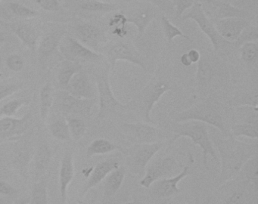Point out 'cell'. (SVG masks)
I'll use <instances>...</instances> for the list:
<instances>
[{"label":"cell","instance_id":"obj_42","mask_svg":"<svg viewBox=\"0 0 258 204\" xmlns=\"http://www.w3.org/2000/svg\"><path fill=\"white\" fill-rule=\"evenodd\" d=\"M50 160V151L46 145H43L39 149L37 156V169L43 170L47 167Z\"/></svg>","mask_w":258,"mask_h":204},{"label":"cell","instance_id":"obj_16","mask_svg":"<svg viewBox=\"0 0 258 204\" xmlns=\"http://www.w3.org/2000/svg\"><path fill=\"white\" fill-rule=\"evenodd\" d=\"M218 34L229 42L237 40L242 30L250 24L243 18H229L220 20H211Z\"/></svg>","mask_w":258,"mask_h":204},{"label":"cell","instance_id":"obj_47","mask_svg":"<svg viewBox=\"0 0 258 204\" xmlns=\"http://www.w3.org/2000/svg\"><path fill=\"white\" fill-rule=\"evenodd\" d=\"M19 90V86L16 84H7L0 86V101L13 95Z\"/></svg>","mask_w":258,"mask_h":204},{"label":"cell","instance_id":"obj_45","mask_svg":"<svg viewBox=\"0 0 258 204\" xmlns=\"http://www.w3.org/2000/svg\"><path fill=\"white\" fill-rule=\"evenodd\" d=\"M154 5L155 7L158 8L160 11H162L164 13L171 14V12H174L172 0H146Z\"/></svg>","mask_w":258,"mask_h":204},{"label":"cell","instance_id":"obj_24","mask_svg":"<svg viewBox=\"0 0 258 204\" xmlns=\"http://www.w3.org/2000/svg\"><path fill=\"white\" fill-rule=\"evenodd\" d=\"M126 167L119 166L107 176L105 184V197L110 198L114 196L121 187L126 175Z\"/></svg>","mask_w":258,"mask_h":204},{"label":"cell","instance_id":"obj_15","mask_svg":"<svg viewBox=\"0 0 258 204\" xmlns=\"http://www.w3.org/2000/svg\"><path fill=\"white\" fill-rule=\"evenodd\" d=\"M61 51L69 60L74 62L79 60L95 62L102 60L104 57L102 54L96 52L75 38L69 36L63 41L61 45Z\"/></svg>","mask_w":258,"mask_h":204},{"label":"cell","instance_id":"obj_41","mask_svg":"<svg viewBox=\"0 0 258 204\" xmlns=\"http://www.w3.org/2000/svg\"><path fill=\"white\" fill-rule=\"evenodd\" d=\"M58 45L56 37L53 36H46L40 42L39 52L43 55H48L52 53Z\"/></svg>","mask_w":258,"mask_h":204},{"label":"cell","instance_id":"obj_7","mask_svg":"<svg viewBox=\"0 0 258 204\" xmlns=\"http://www.w3.org/2000/svg\"><path fill=\"white\" fill-rule=\"evenodd\" d=\"M164 145V142H161L132 145L129 148H123L122 154H124L129 172L134 176L143 177L149 162Z\"/></svg>","mask_w":258,"mask_h":204},{"label":"cell","instance_id":"obj_44","mask_svg":"<svg viewBox=\"0 0 258 204\" xmlns=\"http://www.w3.org/2000/svg\"><path fill=\"white\" fill-rule=\"evenodd\" d=\"M7 64L11 71L19 72L23 69L25 61L22 56L17 54H13L7 57Z\"/></svg>","mask_w":258,"mask_h":204},{"label":"cell","instance_id":"obj_49","mask_svg":"<svg viewBox=\"0 0 258 204\" xmlns=\"http://www.w3.org/2000/svg\"><path fill=\"white\" fill-rule=\"evenodd\" d=\"M187 53H188V56H189L190 59H191L192 63H197V62L199 61V59H200L201 53L199 52L198 50L191 49Z\"/></svg>","mask_w":258,"mask_h":204},{"label":"cell","instance_id":"obj_4","mask_svg":"<svg viewBox=\"0 0 258 204\" xmlns=\"http://www.w3.org/2000/svg\"><path fill=\"white\" fill-rule=\"evenodd\" d=\"M170 90L171 86L167 82L153 78L126 103V111L134 113L143 122L155 125L156 122L151 118L154 106Z\"/></svg>","mask_w":258,"mask_h":204},{"label":"cell","instance_id":"obj_20","mask_svg":"<svg viewBox=\"0 0 258 204\" xmlns=\"http://www.w3.org/2000/svg\"><path fill=\"white\" fill-rule=\"evenodd\" d=\"M77 33L82 42L93 48L106 43L108 40L103 32L99 27L90 23L80 24L77 27Z\"/></svg>","mask_w":258,"mask_h":204},{"label":"cell","instance_id":"obj_34","mask_svg":"<svg viewBox=\"0 0 258 204\" xmlns=\"http://www.w3.org/2000/svg\"><path fill=\"white\" fill-rule=\"evenodd\" d=\"M126 15L123 12H118V13L114 15L109 21V26L111 27H114L113 33L117 35L120 39H123L126 35Z\"/></svg>","mask_w":258,"mask_h":204},{"label":"cell","instance_id":"obj_48","mask_svg":"<svg viewBox=\"0 0 258 204\" xmlns=\"http://www.w3.org/2000/svg\"><path fill=\"white\" fill-rule=\"evenodd\" d=\"M15 191L13 186L4 181H0V193L4 195H10Z\"/></svg>","mask_w":258,"mask_h":204},{"label":"cell","instance_id":"obj_3","mask_svg":"<svg viewBox=\"0 0 258 204\" xmlns=\"http://www.w3.org/2000/svg\"><path fill=\"white\" fill-rule=\"evenodd\" d=\"M165 129L172 134L170 144L174 143L181 137L189 138L194 145H199L203 153V164L206 169L208 168V156L218 162L216 150L210 138L208 125L200 121L188 120L185 122H170Z\"/></svg>","mask_w":258,"mask_h":204},{"label":"cell","instance_id":"obj_6","mask_svg":"<svg viewBox=\"0 0 258 204\" xmlns=\"http://www.w3.org/2000/svg\"><path fill=\"white\" fill-rule=\"evenodd\" d=\"M110 66L108 65L96 77L99 93V110L97 119H105L126 111V104H122L114 95L110 84Z\"/></svg>","mask_w":258,"mask_h":204},{"label":"cell","instance_id":"obj_40","mask_svg":"<svg viewBox=\"0 0 258 204\" xmlns=\"http://www.w3.org/2000/svg\"><path fill=\"white\" fill-rule=\"evenodd\" d=\"M195 0H172L174 8L175 18H182V15L192 7Z\"/></svg>","mask_w":258,"mask_h":204},{"label":"cell","instance_id":"obj_52","mask_svg":"<svg viewBox=\"0 0 258 204\" xmlns=\"http://www.w3.org/2000/svg\"><path fill=\"white\" fill-rule=\"evenodd\" d=\"M79 204H95L94 198H91V199H87V200L84 201V202H81V203Z\"/></svg>","mask_w":258,"mask_h":204},{"label":"cell","instance_id":"obj_19","mask_svg":"<svg viewBox=\"0 0 258 204\" xmlns=\"http://www.w3.org/2000/svg\"><path fill=\"white\" fill-rule=\"evenodd\" d=\"M31 116L28 113L21 119H16L13 116H5L0 119V141L13 139L20 135L28 128Z\"/></svg>","mask_w":258,"mask_h":204},{"label":"cell","instance_id":"obj_18","mask_svg":"<svg viewBox=\"0 0 258 204\" xmlns=\"http://www.w3.org/2000/svg\"><path fill=\"white\" fill-rule=\"evenodd\" d=\"M66 90L69 95L80 99H93L95 95L93 85L88 75L84 71H78L69 82Z\"/></svg>","mask_w":258,"mask_h":204},{"label":"cell","instance_id":"obj_11","mask_svg":"<svg viewBox=\"0 0 258 204\" xmlns=\"http://www.w3.org/2000/svg\"><path fill=\"white\" fill-rule=\"evenodd\" d=\"M202 9L211 20H220L229 18H239L250 21L253 15L248 11L232 6L222 0H203Z\"/></svg>","mask_w":258,"mask_h":204},{"label":"cell","instance_id":"obj_9","mask_svg":"<svg viewBox=\"0 0 258 204\" xmlns=\"http://www.w3.org/2000/svg\"><path fill=\"white\" fill-rule=\"evenodd\" d=\"M182 21L192 20L211 41L215 52H221L227 48H234L232 42L223 39L217 33L211 20L205 15L200 3H195L192 7L182 16Z\"/></svg>","mask_w":258,"mask_h":204},{"label":"cell","instance_id":"obj_25","mask_svg":"<svg viewBox=\"0 0 258 204\" xmlns=\"http://www.w3.org/2000/svg\"><path fill=\"white\" fill-rule=\"evenodd\" d=\"M123 152V148L105 139H96L87 148V155L89 157L99 154H108L113 151Z\"/></svg>","mask_w":258,"mask_h":204},{"label":"cell","instance_id":"obj_13","mask_svg":"<svg viewBox=\"0 0 258 204\" xmlns=\"http://www.w3.org/2000/svg\"><path fill=\"white\" fill-rule=\"evenodd\" d=\"M179 166L177 160L172 156L157 159L148 165L140 184L145 188H149L154 182L170 175Z\"/></svg>","mask_w":258,"mask_h":204},{"label":"cell","instance_id":"obj_57","mask_svg":"<svg viewBox=\"0 0 258 204\" xmlns=\"http://www.w3.org/2000/svg\"><path fill=\"white\" fill-rule=\"evenodd\" d=\"M3 142H4L3 141H0V144L3 143Z\"/></svg>","mask_w":258,"mask_h":204},{"label":"cell","instance_id":"obj_37","mask_svg":"<svg viewBox=\"0 0 258 204\" xmlns=\"http://www.w3.org/2000/svg\"><path fill=\"white\" fill-rule=\"evenodd\" d=\"M249 184H250V183L247 182V181H244V186L241 187V189H238V190L232 192L231 194L228 196V197H226L223 200L222 204H244L246 198H247V196H246V193H247L246 187L248 186Z\"/></svg>","mask_w":258,"mask_h":204},{"label":"cell","instance_id":"obj_53","mask_svg":"<svg viewBox=\"0 0 258 204\" xmlns=\"http://www.w3.org/2000/svg\"><path fill=\"white\" fill-rule=\"evenodd\" d=\"M4 41H5V35L3 32L0 31V44L3 43Z\"/></svg>","mask_w":258,"mask_h":204},{"label":"cell","instance_id":"obj_33","mask_svg":"<svg viewBox=\"0 0 258 204\" xmlns=\"http://www.w3.org/2000/svg\"><path fill=\"white\" fill-rule=\"evenodd\" d=\"M258 27L256 25L249 24L241 32L235 42H232L235 48H239L243 44L247 42H257Z\"/></svg>","mask_w":258,"mask_h":204},{"label":"cell","instance_id":"obj_38","mask_svg":"<svg viewBox=\"0 0 258 204\" xmlns=\"http://www.w3.org/2000/svg\"><path fill=\"white\" fill-rule=\"evenodd\" d=\"M9 8L13 12V14H15L16 16L21 17V18H34L38 15V13L34 9H30V8L26 7L23 5L19 4V3H10Z\"/></svg>","mask_w":258,"mask_h":204},{"label":"cell","instance_id":"obj_30","mask_svg":"<svg viewBox=\"0 0 258 204\" xmlns=\"http://www.w3.org/2000/svg\"><path fill=\"white\" fill-rule=\"evenodd\" d=\"M53 102V90L50 83H46L40 90V116L46 119Z\"/></svg>","mask_w":258,"mask_h":204},{"label":"cell","instance_id":"obj_5","mask_svg":"<svg viewBox=\"0 0 258 204\" xmlns=\"http://www.w3.org/2000/svg\"><path fill=\"white\" fill-rule=\"evenodd\" d=\"M119 126L123 137L131 145L152 144L167 140L170 143L172 139L171 133L165 128H158L144 122H123Z\"/></svg>","mask_w":258,"mask_h":204},{"label":"cell","instance_id":"obj_23","mask_svg":"<svg viewBox=\"0 0 258 204\" xmlns=\"http://www.w3.org/2000/svg\"><path fill=\"white\" fill-rule=\"evenodd\" d=\"M64 110L81 115L90 114L92 107L94 105V99H80L66 94L62 99Z\"/></svg>","mask_w":258,"mask_h":204},{"label":"cell","instance_id":"obj_56","mask_svg":"<svg viewBox=\"0 0 258 204\" xmlns=\"http://www.w3.org/2000/svg\"><path fill=\"white\" fill-rule=\"evenodd\" d=\"M194 204H204L203 202H201L200 199H196V202H195Z\"/></svg>","mask_w":258,"mask_h":204},{"label":"cell","instance_id":"obj_17","mask_svg":"<svg viewBox=\"0 0 258 204\" xmlns=\"http://www.w3.org/2000/svg\"><path fill=\"white\" fill-rule=\"evenodd\" d=\"M246 118L243 122L235 124L230 127L231 135L235 138L244 137L257 140L258 137V108L257 107L244 106Z\"/></svg>","mask_w":258,"mask_h":204},{"label":"cell","instance_id":"obj_50","mask_svg":"<svg viewBox=\"0 0 258 204\" xmlns=\"http://www.w3.org/2000/svg\"><path fill=\"white\" fill-rule=\"evenodd\" d=\"M180 61L183 66H189L192 64V62H191V59H190L189 56H188L187 52L181 56Z\"/></svg>","mask_w":258,"mask_h":204},{"label":"cell","instance_id":"obj_10","mask_svg":"<svg viewBox=\"0 0 258 204\" xmlns=\"http://www.w3.org/2000/svg\"><path fill=\"white\" fill-rule=\"evenodd\" d=\"M196 83L199 91H204L210 87V85L219 78L224 72L223 64L220 59L207 53H201L200 59L197 62Z\"/></svg>","mask_w":258,"mask_h":204},{"label":"cell","instance_id":"obj_1","mask_svg":"<svg viewBox=\"0 0 258 204\" xmlns=\"http://www.w3.org/2000/svg\"><path fill=\"white\" fill-rule=\"evenodd\" d=\"M211 142L220 154L221 169L219 175L220 185L226 184L239 174L244 165L257 155V140L253 143H246L232 135L221 138L213 131L210 134Z\"/></svg>","mask_w":258,"mask_h":204},{"label":"cell","instance_id":"obj_51","mask_svg":"<svg viewBox=\"0 0 258 204\" xmlns=\"http://www.w3.org/2000/svg\"><path fill=\"white\" fill-rule=\"evenodd\" d=\"M0 16L3 17L4 18H7L9 17L8 13H7V11L4 9L1 3H0Z\"/></svg>","mask_w":258,"mask_h":204},{"label":"cell","instance_id":"obj_43","mask_svg":"<svg viewBox=\"0 0 258 204\" xmlns=\"http://www.w3.org/2000/svg\"><path fill=\"white\" fill-rule=\"evenodd\" d=\"M25 104L24 100L14 99L3 106L0 113L6 116H13L19 108Z\"/></svg>","mask_w":258,"mask_h":204},{"label":"cell","instance_id":"obj_26","mask_svg":"<svg viewBox=\"0 0 258 204\" xmlns=\"http://www.w3.org/2000/svg\"><path fill=\"white\" fill-rule=\"evenodd\" d=\"M82 10L95 13H109L120 11V6L116 3H107L100 0H89L81 5Z\"/></svg>","mask_w":258,"mask_h":204},{"label":"cell","instance_id":"obj_36","mask_svg":"<svg viewBox=\"0 0 258 204\" xmlns=\"http://www.w3.org/2000/svg\"><path fill=\"white\" fill-rule=\"evenodd\" d=\"M67 122L70 134H72L74 139L80 140L84 135L87 130L84 121L79 118H72Z\"/></svg>","mask_w":258,"mask_h":204},{"label":"cell","instance_id":"obj_8","mask_svg":"<svg viewBox=\"0 0 258 204\" xmlns=\"http://www.w3.org/2000/svg\"><path fill=\"white\" fill-rule=\"evenodd\" d=\"M123 39L114 41L105 47L104 55L108 60L111 69L114 71L118 60H124L148 71L146 57L137 49L133 42Z\"/></svg>","mask_w":258,"mask_h":204},{"label":"cell","instance_id":"obj_21","mask_svg":"<svg viewBox=\"0 0 258 204\" xmlns=\"http://www.w3.org/2000/svg\"><path fill=\"white\" fill-rule=\"evenodd\" d=\"M74 175H75V166H74L73 156L72 152L68 151L61 160L59 171L60 193H61L62 204H66L67 202L68 187L73 180Z\"/></svg>","mask_w":258,"mask_h":204},{"label":"cell","instance_id":"obj_35","mask_svg":"<svg viewBox=\"0 0 258 204\" xmlns=\"http://www.w3.org/2000/svg\"><path fill=\"white\" fill-rule=\"evenodd\" d=\"M51 132L54 137L56 138L58 140H67L70 137V131H69L68 122L64 119H58L53 123L51 124Z\"/></svg>","mask_w":258,"mask_h":204},{"label":"cell","instance_id":"obj_32","mask_svg":"<svg viewBox=\"0 0 258 204\" xmlns=\"http://www.w3.org/2000/svg\"><path fill=\"white\" fill-rule=\"evenodd\" d=\"M257 168V155H256L249 160L240 171L244 175V180L250 183L256 190L258 180Z\"/></svg>","mask_w":258,"mask_h":204},{"label":"cell","instance_id":"obj_22","mask_svg":"<svg viewBox=\"0 0 258 204\" xmlns=\"http://www.w3.org/2000/svg\"><path fill=\"white\" fill-rule=\"evenodd\" d=\"M119 166H120V164L116 160H108L98 163L95 169H93V173L84 187L83 194H85L90 189L96 187L102 180L105 179L112 171L117 169Z\"/></svg>","mask_w":258,"mask_h":204},{"label":"cell","instance_id":"obj_46","mask_svg":"<svg viewBox=\"0 0 258 204\" xmlns=\"http://www.w3.org/2000/svg\"><path fill=\"white\" fill-rule=\"evenodd\" d=\"M37 3L41 9L48 12H58L61 9L58 0H37Z\"/></svg>","mask_w":258,"mask_h":204},{"label":"cell","instance_id":"obj_39","mask_svg":"<svg viewBox=\"0 0 258 204\" xmlns=\"http://www.w3.org/2000/svg\"><path fill=\"white\" fill-rule=\"evenodd\" d=\"M31 204H48L47 191L43 182L36 184L34 187Z\"/></svg>","mask_w":258,"mask_h":204},{"label":"cell","instance_id":"obj_2","mask_svg":"<svg viewBox=\"0 0 258 204\" xmlns=\"http://www.w3.org/2000/svg\"><path fill=\"white\" fill-rule=\"evenodd\" d=\"M223 106L214 95H209L196 103L189 108L176 113L173 122H181L188 120L200 121L207 125L217 128L226 137L230 136L223 116Z\"/></svg>","mask_w":258,"mask_h":204},{"label":"cell","instance_id":"obj_14","mask_svg":"<svg viewBox=\"0 0 258 204\" xmlns=\"http://www.w3.org/2000/svg\"><path fill=\"white\" fill-rule=\"evenodd\" d=\"M194 162V157L191 153H189L188 163L178 175L172 178H161L152 184L151 192L152 195L157 198H167L179 193L181 190L178 187V184L181 180L189 175L190 169Z\"/></svg>","mask_w":258,"mask_h":204},{"label":"cell","instance_id":"obj_55","mask_svg":"<svg viewBox=\"0 0 258 204\" xmlns=\"http://www.w3.org/2000/svg\"><path fill=\"white\" fill-rule=\"evenodd\" d=\"M123 204H140L137 200L131 201V202H126Z\"/></svg>","mask_w":258,"mask_h":204},{"label":"cell","instance_id":"obj_31","mask_svg":"<svg viewBox=\"0 0 258 204\" xmlns=\"http://www.w3.org/2000/svg\"><path fill=\"white\" fill-rule=\"evenodd\" d=\"M161 23L166 39H167L169 42H171L176 37H182L186 39V40L189 41V42H192V39L189 36L184 34L183 32L180 29L176 27L174 24H172L171 21L165 15H161Z\"/></svg>","mask_w":258,"mask_h":204},{"label":"cell","instance_id":"obj_28","mask_svg":"<svg viewBox=\"0 0 258 204\" xmlns=\"http://www.w3.org/2000/svg\"><path fill=\"white\" fill-rule=\"evenodd\" d=\"M13 31L23 42L24 45H26L31 50L35 48L37 39V34L31 27L25 24H19L13 27Z\"/></svg>","mask_w":258,"mask_h":204},{"label":"cell","instance_id":"obj_27","mask_svg":"<svg viewBox=\"0 0 258 204\" xmlns=\"http://www.w3.org/2000/svg\"><path fill=\"white\" fill-rule=\"evenodd\" d=\"M80 71H81V65L77 62L69 60L64 62L58 74V83L61 89L66 90L73 76Z\"/></svg>","mask_w":258,"mask_h":204},{"label":"cell","instance_id":"obj_12","mask_svg":"<svg viewBox=\"0 0 258 204\" xmlns=\"http://www.w3.org/2000/svg\"><path fill=\"white\" fill-rule=\"evenodd\" d=\"M159 9L149 2L137 3L126 15V22L134 24L137 29V39L143 37L148 26L158 16Z\"/></svg>","mask_w":258,"mask_h":204},{"label":"cell","instance_id":"obj_54","mask_svg":"<svg viewBox=\"0 0 258 204\" xmlns=\"http://www.w3.org/2000/svg\"><path fill=\"white\" fill-rule=\"evenodd\" d=\"M29 202L28 200H21L19 202H18L16 204H28Z\"/></svg>","mask_w":258,"mask_h":204},{"label":"cell","instance_id":"obj_29","mask_svg":"<svg viewBox=\"0 0 258 204\" xmlns=\"http://www.w3.org/2000/svg\"><path fill=\"white\" fill-rule=\"evenodd\" d=\"M241 59L244 64L256 69L258 60L257 42H247L239 48Z\"/></svg>","mask_w":258,"mask_h":204}]
</instances>
